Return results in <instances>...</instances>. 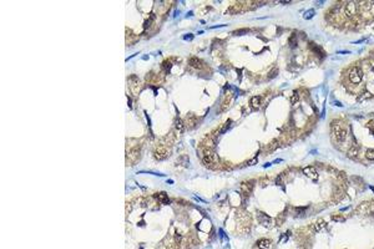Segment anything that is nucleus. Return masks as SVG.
<instances>
[{"label":"nucleus","mask_w":374,"mask_h":249,"mask_svg":"<svg viewBox=\"0 0 374 249\" xmlns=\"http://www.w3.org/2000/svg\"><path fill=\"white\" fill-rule=\"evenodd\" d=\"M330 130H332V136L337 141V142H344L347 136H348V128L343 121L340 120H334L330 123Z\"/></svg>","instance_id":"1"},{"label":"nucleus","mask_w":374,"mask_h":249,"mask_svg":"<svg viewBox=\"0 0 374 249\" xmlns=\"http://www.w3.org/2000/svg\"><path fill=\"white\" fill-rule=\"evenodd\" d=\"M348 77H349V81H351L352 84H354V85L359 84V82L362 81V77H363V71H362V69L358 68V66H354V68H352L351 71H349V74H348Z\"/></svg>","instance_id":"2"},{"label":"nucleus","mask_w":374,"mask_h":249,"mask_svg":"<svg viewBox=\"0 0 374 249\" xmlns=\"http://www.w3.org/2000/svg\"><path fill=\"white\" fill-rule=\"evenodd\" d=\"M357 213L360 214H369V213H374V203L372 202H364L362 203L358 208H357Z\"/></svg>","instance_id":"3"},{"label":"nucleus","mask_w":374,"mask_h":249,"mask_svg":"<svg viewBox=\"0 0 374 249\" xmlns=\"http://www.w3.org/2000/svg\"><path fill=\"white\" fill-rule=\"evenodd\" d=\"M202 160H203V163L206 166H211L212 163L216 162V154L213 151H211V149H205Z\"/></svg>","instance_id":"4"},{"label":"nucleus","mask_w":374,"mask_h":249,"mask_svg":"<svg viewBox=\"0 0 374 249\" xmlns=\"http://www.w3.org/2000/svg\"><path fill=\"white\" fill-rule=\"evenodd\" d=\"M257 214H258V220H260V223L262 224V226L269 228V227H272L273 224H274L273 219H272L271 217H268L267 214H264V213H262V212H258Z\"/></svg>","instance_id":"5"},{"label":"nucleus","mask_w":374,"mask_h":249,"mask_svg":"<svg viewBox=\"0 0 374 249\" xmlns=\"http://www.w3.org/2000/svg\"><path fill=\"white\" fill-rule=\"evenodd\" d=\"M303 173L304 176H307L308 178L313 179V181H317L318 179V171L315 170V167H312V166H308L303 170Z\"/></svg>","instance_id":"6"},{"label":"nucleus","mask_w":374,"mask_h":249,"mask_svg":"<svg viewBox=\"0 0 374 249\" xmlns=\"http://www.w3.org/2000/svg\"><path fill=\"white\" fill-rule=\"evenodd\" d=\"M167 154H169V151L165 146H159L155 149V157L157 160H163L165 157H167Z\"/></svg>","instance_id":"7"},{"label":"nucleus","mask_w":374,"mask_h":249,"mask_svg":"<svg viewBox=\"0 0 374 249\" xmlns=\"http://www.w3.org/2000/svg\"><path fill=\"white\" fill-rule=\"evenodd\" d=\"M241 189H242V192H243V194L246 197L249 196V194H251V192H252V189H253V182L252 181L243 182V183L241 184Z\"/></svg>","instance_id":"8"},{"label":"nucleus","mask_w":374,"mask_h":249,"mask_svg":"<svg viewBox=\"0 0 374 249\" xmlns=\"http://www.w3.org/2000/svg\"><path fill=\"white\" fill-rule=\"evenodd\" d=\"M344 11L348 16H353L355 13H357V3L354 2H349L345 4V8H344Z\"/></svg>","instance_id":"9"},{"label":"nucleus","mask_w":374,"mask_h":249,"mask_svg":"<svg viewBox=\"0 0 374 249\" xmlns=\"http://www.w3.org/2000/svg\"><path fill=\"white\" fill-rule=\"evenodd\" d=\"M271 244H272L271 239H268V238H262V239H260L258 242H257V248H258V249H269V248H271Z\"/></svg>","instance_id":"10"},{"label":"nucleus","mask_w":374,"mask_h":249,"mask_svg":"<svg viewBox=\"0 0 374 249\" xmlns=\"http://www.w3.org/2000/svg\"><path fill=\"white\" fill-rule=\"evenodd\" d=\"M261 104H262V100H261L260 96H253L251 98V101H249V105H251V107H252V109H254V110L260 109Z\"/></svg>","instance_id":"11"},{"label":"nucleus","mask_w":374,"mask_h":249,"mask_svg":"<svg viewBox=\"0 0 374 249\" xmlns=\"http://www.w3.org/2000/svg\"><path fill=\"white\" fill-rule=\"evenodd\" d=\"M358 153H359L358 147H354V146H352L351 148L348 149V152H347V154H348L349 158H355V157L358 156Z\"/></svg>","instance_id":"12"},{"label":"nucleus","mask_w":374,"mask_h":249,"mask_svg":"<svg viewBox=\"0 0 374 249\" xmlns=\"http://www.w3.org/2000/svg\"><path fill=\"white\" fill-rule=\"evenodd\" d=\"M190 65L192 66V68H195V69H199L202 66V62H201V60H199V59H197V57H191V59H190Z\"/></svg>","instance_id":"13"},{"label":"nucleus","mask_w":374,"mask_h":249,"mask_svg":"<svg viewBox=\"0 0 374 249\" xmlns=\"http://www.w3.org/2000/svg\"><path fill=\"white\" fill-rule=\"evenodd\" d=\"M156 199H159V201H161V202H163V203H170V201H169V197H167V194H166L165 192H160V193H156Z\"/></svg>","instance_id":"14"},{"label":"nucleus","mask_w":374,"mask_h":249,"mask_svg":"<svg viewBox=\"0 0 374 249\" xmlns=\"http://www.w3.org/2000/svg\"><path fill=\"white\" fill-rule=\"evenodd\" d=\"M231 101H232V95H230V96H227L226 98H223V102H222V105H221V111H223V110H226L227 107L230 106V104H231Z\"/></svg>","instance_id":"15"},{"label":"nucleus","mask_w":374,"mask_h":249,"mask_svg":"<svg viewBox=\"0 0 374 249\" xmlns=\"http://www.w3.org/2000/svg\"><path fill=\"white\" fill-rule=\"evenodd\" d=\"M314 15H315V10H314V9H309V10H307V11L304 13V15H303V16H304V19H306V20H309V19H312V18H313Z\"/></svg>","instance_id":"16"},{"label":"nucleus","mask_w":374,"mask_h":249,"mask_svg":"<svg viewBox=\"0 0 374 249\" xmlns=\"http://www.w3.org/2000/svg\"><path fill=\"white\" fill-rule=\"evenodd\" d=\"M326 226H327V224H326V222H324V220H322V219H319V220H318L317 223L314 224V228L317 229V230H321V229H324V228H326Z\"/></svg>","instance_id":"17"},{"label":"nucleus","mask_w":374,"mask_h":249,"mask_svg":"<svg viewBox=\"0 0 374 249\" xmlns=\"http://www.w3.org/2000/svg\"><path fill=\"white\" fill-rule=\"evenodd\" d=\"M373 97V95L369 92V91H364V92L359 96V100L360 101H363V100H365V98H372Z\"/></svg>","instance_id":"18"},{"label":"nucleus","mask_w":374,"mask_h":249,"mask_svg":"<svg viewBox=\"0 0 374 249\" xmlns=\"http://www.w3.org/2000/svg\"><path fill=\"white\" fill-rule=\"evenodd\" d=\"M365 157H367V160L373 161L374 160V149H368L367 153H365Z\"/></svg>","instance_id":"19"},{"label":"nucleus","mask_w":374,"mask_h":249,"mask_svg":"<svg viewBox=\"0 0 374 249\" xmlns=\"http://www.w3.org/2000/svg\"><path fill=\"white\" fill-rule=\"evenodd\" d=\"M290 100H292L293 104H297V102L299 101V94H298V91H294L293 95H292V98H290Z\"/></svg>","instance_id":"20"},{"label":"nucleus","mask_w":374,"mask_h":249,"mask_svg":"<svg viewBox=\"0 0 374 249\" xmlns=\"http://www.w3.org/2000/svg\"><path fill=\"white\" fill-rule=\"evenodd\" d=\"M289 45H290V47H293V46L297 45V38H296V35H292V36H290V39H289Z\"/></svg>","instance_id":"21"},{"label":"nucleus","mask_w":374,"mask_h":249,"mask_svg":"<svg viewBox=\"0 0 374 249\" xmlns=\"http://www.w3.org/2000/svg\"><path fill=\"white\" fill-rule=\"evenodd\" d=\"M176 127H177V130H180V131L184 130V124H182V121H181L180 118L176 121Z\"/></svg>","instance_id":"22"},{"label":"nucleus","mask_w":374,"mask_h":249,"mask_svg":"<svg viewBox=\"0 0 374 249\" xmlns=\"http://www.w3.org/2000/svg\"><path fill=\"white\" fill-rule=\"evenodd\" d=\"M332 218H333V219H336V220H344V218L342 217V215H338V214H334V215H332Z\"/></svg>","instance_id":"23"},{"label":"nucleus","mask_w":374,"mask_h":249,"mask_svg":"<svg viewBox=\"0 0 374 249\" xmlns=\"http://www.w3.org/2000/svg\"><path fill=\"white\" fill-rule=\"evenodd\" d=\"M247 32V29H241V31H236V32H233L235 35H241V34H246Z\"/></svg>","instance_id":"24"},{"label":"nucleus","mask_w":374,"mask_h":249,"mask_svg":"<svg viewBox=\"0 0 374 249\" xmlns=\"http://www.w3.org/2000/svg\"><path fill=\"white\" fill-rule=\"evenodd\" d=\"M276 75H277V70H276V69H274V71H272V72H271V74L268 75V77H272V76H276Z\"/></svg>","instance_id":"25"},{"label":"nucleus","mask_w":374,"mask_h":249,"mask_svg":"<svg viewBox=\"0 0 374 249\" xmlns=\"http://www.w3.org/2000/svg\"><path fill=\"white\" fill-rule=\"evenodd\" d=\"M287 237H288V234L282 236V237H281V242H286V240H287Z\"/></svg>","instance_id":"26"},{"label":"nucleus","mask_w":374,"mask_h":249,"mask_svg":"<svg viewBox=\"0 0 374 249\" xmlns=\"http://www.w3.org/2000/svg\"><path fill=\"white\" fill-rule=\"evenodd\" d=\"M332 104H333V105H336V106H339V107L342 106V104H340V102H338V101H333Z\"/></svg>","instance_id":"27"},{"label":"nucleus","mask_w":374,"mask_h":249,"mask_svg":"<svg viewBox=\"0 0 374 249\" xmlns=\"http://www.w3.org/2000/svg\"><path fill=\"white\" fill-rule=\"evenodd\" d=\"M192 38H193L192 35H186V36H185V39H192Z\"/></svg>","instance_id":"28"},{"label":"nucleus","mask_w":374,"mask_h":249,"mask_svg":"<svg viewBox=\"0 0 374 249\" xmlns=\"http://www.w3.org/2000/svg\"><path fill=\"white\" fill-rule=\"evenodd\" d=\"M338 54H349V51H338Z\"/></svg>","instance_id":"29"},{"label":"nucleus","mask_w":374,"mask_h":249,"mask_svg":"<svg viewBox=\"0 0 374 249\" xmlns=\"http://www.w3.org/2000/svg\"><path fill=\"white\" fill-rule=\"evenodd\" d=\"M279 162H282V160H281V158H278V160H276V163H279Z\"/></svg>","instance_id":"30"},{"label":"nucleus","mask_w":374,"mask_h":249,"mask_svg":"<svg viewBox=\"0 0 374 249\" xmlns=\"http://www.w3.org/2000/svg\"><path fill=\"white\" fill-rule=\"evenodd\" d=\"M369 188H370V189H372V190H373V192H374V187H373V186H370V187H369Z\"/></svg>","instance_id":"31"}]
</instances>
